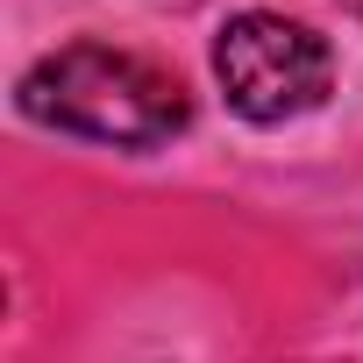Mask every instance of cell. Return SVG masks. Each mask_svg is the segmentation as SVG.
Here are the masks:
<instances>
[{
    "label": "cell",
    "mask_w": 363,
    "mask_h": 363,
    "mask_svg": "<svg viewBox=\"0 0 363 363\" xmlns=\"http://www.w3.org/2000/svg\"><path fill=\"white\" fill-rule=\"evenodd\" d=\"M22 114L43 128H65V135L157 150L186 128L193 107H186V86L171 72H157L150 57L107 50V43H72L22 79Z\"/></svg>",
    "instance_id": "cell-1"
},
{
    "label": "cell",
    "mask_w": 363,
    "mask_h": 363,
    "mask_svg": "<svg viewBox=\"0 0 363 363\" xmlns=\"http://www.w3.org/2000/svg\"><path fill=\"white\" fill-rule=\"evenodd\" d=\"M214 79L242 121H292L328 100L335 57L306 22L285 15H235L214 36Z\"/></svg>",
    "instance_id": "cell-2"
},
{
    "label": "cell",
    "mask_w": 363,
    "mask_h": 363,
    "mask_svg": "<svg viewBox=\"0 0 363 363\" xmlns=\"http://www.w3.org/2000/svg\"><path fill=\"white\" fill-rule=\"evenodd\" d=\"M349 8H356V15H363V0H349Z\"/></svg>",
    "instance_id": "cell-3"
}]
</instances>
